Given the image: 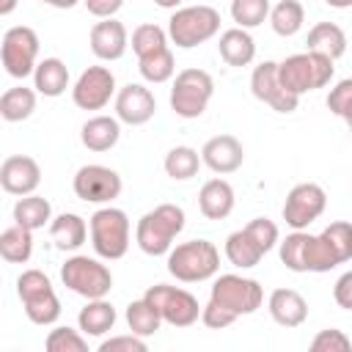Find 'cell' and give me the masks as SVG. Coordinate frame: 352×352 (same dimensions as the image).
Segmentation results:
<instances>
[{
    "mask_svg": "<svg viewBox=\"0 0 352 352\" xmlns=\"http://www.w3.org/2000/svg\"><path fill=\"white\" fill-rule=\"evenodd\" d=\"M217 50H220V58L228 66H250L253 58H256V41L245 28L223 30L220 41H217Z\"/></svg>",
    "mask_w": 352,
    "mask_h": 352,
    "instance_id": "obj_25",
    "label": "cell"
},
{
    "mask_svg": "<svg viewBox=\"0 0 352 352\" xmlns=\"http://www.w3.org/2000/svg\"><path fill=\"white\" fill-rule=\"evenodd\" d=\"M250 91H253V96L258 102L270 104L278 113H292V110H297V102H300V96H294V94H289L283 88V82L278 77V63L275 60H264V63H258L253 69Z\"/></svg>",
    "mask_w": 352,
    "mask_h": 352,
    "instance_id": "obj_16",
    "label": "cell"
},
{
    "mask_svg": "<svg viewBox=\"0 0 352 352\" xmlns=\"http://www.w3.org/2000/svg\"><path fill=\"white\" fill-rule=\"evenodd\" d=\"M165 47H168V33H165L160 25L146 22V25H138V28L132 30V52H135L138 58H146V55L160 52V50H165Z\"/></svg>",
    "mask_w": 352,
    "mask_h": 352,
    "instance_id": "obj_38",
    "label": "cell"
},
{
    "mask_svg": "<svg viewBox=\"0 0 352 352\" xmlns=\"http://www.w3.org/2000/svg\"><path fill=\"white\" fill-rule=\"evenodd\" d=\"M333 300H336L338 308L352 311V270L344 272V275L336 280V286H333Z\"/></svg>",
    "mask_w": 352,
    "mask_h": 352,
    "instance_id": "obj_45",
    "label": "cell"
},
{
    "mask_svg": "<svg viewBox=\"0 0 352 352\" xmlns=\"http://www.w3.org/2000/svg\"><path fill=\"white\" fill-rule=\"evenodd\" d=\"M209 300L214 305H220L223 311H228L234 319L239 316H248V314H256L264 302V289L258 280L253 278H242V275H220L214 278L212 283V292H209Z\"/></svg>",
    "mask_w": 352,
    "mask_h": 352,
    "instance_id": "obj_8",
    "label": "cell"
},
{
    "mask_svg": "<svg viewBox=\"0 0 352 352\" xmlns=\"http://www.w3.org/2000/svg\"><path fill=\"white\" fill-rule=\"evenodd\" d=\"M261 256H264V250H261V245L250 236L248 228H239V231L228 234V239H226V258H228L234 267L250 270V267H256V264L261 261Z\"/></svg>",
    "mask_w": 352,
    "mask_h": 352,
    "instance_id": "obj_30",
    "label": "cell"
},
{
    "mask_svg": "<svg viewBox=\"0 0 352 352\" xmlns=\"http://www.w3.org/2000/svg\"><path fill=\"white\" fill-rule=\"evenodd\" d=\"M184 231V209L176 204H160L138 220L135 242L146 256H168L173 239Z\"/></svg>",
    "mask_w": 352,
    "mask_h": 352,
    "instance_id": "obj_2",
    "label": "cell"
},
{
    "mask_svg": "<svg viewBox=\"0 0 352 352\" xmlns=\"http://www.w3.org/2000/svg\"><path fill=\"white\" fill-rule=\"evenodd\" d=\"M234 187L226 179H209L198 192V209L206 220H226L234 212Z\"/></svg>",
    "mask_w": 352,
    "mask_h": 352,
    "instance_id": "obj_22",
    "label": "cell"
},
{
    "mask_svg": "<svg viewBox=\"0 0 352 352\" xmlns=\"http://www.w3.org/2000/svg\"><path fill=\"white\" fill-rule=\"evenodd\" d=\"M280 261L292 272H330L338 267V256L324 239V234H308V231H292L278 245Z\"/></svg>",
    "mask_w": 352,
    "mask_h": 352,
    "instance_id": "obj_1",
    "label": "cell"
},
{
    "mask_svg": "<svg viewBox=\"0 0 352 352\" xmlns=\"http://www.w3.org/2000/svg\"><path fill=\"white\" fill-rule=\"evenodd\" d=\"M60 280L66 289H72L85 300L107 297L113 289V272L99 258L91 256H69L60 264Z\"/></svg>",
    "mask_w": 352,
    "mask_h": 352,
    "instance_id": "obj_9",
    "label": "cell"
},
{
    "mask_svg": "<svg viewBox=\"0 0 352 352\" xmlns=\"http://www.w3.org/2000/svg\"><path fill=\"white\" fill-rule=\"evenodd\" d=\"M217 30H220V14L212 6H184L176 8L168 19V38L182 50H192L214 38Z\"/></svg>",
    "mask_w": 352,
    "mask_h": 352,
    "instance_id": "obj_5",
    "label": "cell"
},
{
    "mask_svg": "<svg viewBox=\"0 0 352 352\" xmlns=\"http://www.w3.org/2000/svg\"><path fill=\"white\" fill-rule=\"evenodd\" d=\"M308 50L311 52H322L333 60H338L346 52V33L336 25V22H316L308 30Z\"/></svg>",
    "mask_w": 352,
    "mask_h": 352,
    "instance_id": "obj_28",
    "label": "cell"
},
{
    "mask_svg": "<svg viewBox=\"0 0 352 352\" xmlns=\"http://www.w3.org/2000/svg\"><path fill=\"white\" fill-rule=\"evenodd\" d=\"M322 234H324V239L330 242V248L336 250V256H338L341 264L352 258V223L336 220V223H330Z\"/></svg>",
    "mask_w": 352,
    "mask_h": 352,
    "instance_id": "obj_40",
    "label": "cell"
},
{
    "mask_svg": "<svg viewBox=\"0 0 352 352\" xmlns=\"http://www.w3.org/2000/svg\"><path fill=\"white\" fill-rule=\"evenodd\" d=\"M302 22H305V8H302L300 0H280V3H275L272 11H270V25H272V30H275L278 36H283V38L300 33Z\"/></svg>",
    "mask_w": 352,
    "mask_h": 352,
    "instance_id": "obj_33",
    "label": "cell"
},
{
    "mask_svg": "<svg viewBox=\"0 0 352 352\" xmlns=\"http://www.w3.org/2000/svg\"><path fill=\"white\" fill-rule=\"evenodd\" d=\"M33 253V231L14 223L0 234V256L8 264H25Z\"/></svg>",
    "mask_w": 352,
    "mask_h": 352,
    "instance_id": "obj_31",
    "label": "cell"
},
{
    "mask_svg": "<svg viewBox=\"0 0 352 352\" xmlns=\"http://www.w3.org/2000/svg\"><path fill=\"white\" fill-rule=\"evenodd\" d=\"M154 3H157L160 8H173V11H176V8H179L184 0H154Z\"/></svg>",
    "mask_w": 352,
    "mask_h": 352,
    "instance_id": "obj_49",
    "label": "cell"
},
{
    "mask_svg": "<svg viewBox=\"0 0 352 352\" xmlns=\"http://www.w3.org/2000/svg\"><path fill=\"white\" fill-rule=\"evenodd\" d=\"M91 228V245L99 258L116 261L124 258L129 250V217L124 209L116 206H102L91 214L88 220Z\"/></svg>",
    "mask_w": 352,
    "mask_h": 352,
    "instance_id": "obj_6",
    "label": "cell"
},
{
    "mask_svg": "<svg viewBox=\"0 0 352 352\" xmlns=\"http://www.w3.org/2000/svg\"><path fill=\"white\" fill-rule=\"evenodd\" d=\"M126 324H129L132 333L148 338V336H154V333L160 330L162 316H160V311H157L146 297H140V300H132V302L126 305Z\"/></svg>",
    "mask_w": 352,
    "mask_h": 352,
    "instance_id": "obj_35",
    "label": "cell"
},
{
    "mask_svg": "<svg viewBox=\"0 0 352 352\" xmlns=\"http://www.w3.org/2000/svg\"><path fill=\"white\" fill-rule=\"evenodd\" d=\"M270 0H231V19L236 22V28H258L264 19H270Z\"/></svg>",
    "mask_w": 352,
    "mask_h": 352,
    "instance_id": "obj_37",
    "label": "cell"
},
{
    "mask_svg": "<svg viewBox=\"0 0 352 352\" xmlns=\"http://www.w3.org/2000/svg\"><path fill=\"white\" fill-rule=\"evenodd\" d=\"M113 96H116V77L107 66H88L72 88V102L80 110H102Z\"/></svg>",
    "mask_w": 352,
    "mask_h": 352,
    "instance_id": "obj_15",
    "label": "cell"
},
{
    "mask_svg": "<svg viewBox=\"0 0 352 352\" xmlns=\"http://www.w3.org/2000/svg\"><path fill=\"white\" fill-rule=\"evenodd\" d=\"M44 346H47V352H88V336L82 330L55 327V330H50Z\"/></svg>",
    "mask_w": 352,
    "mask_h": 352,
    "instance_id": "obj_39",
    "label": "cell"
},
{
    "mask_svg": "<svg viewBox=\"0 0 352 352\" xmlns=\"http://www.w3.org/2000/svg\"><path fill=\"white\" fill-rule=\"evenodd\" d=\"M116 319H118V316H116V308H113V302H107L104 297L88 300L85 308H80V314H77L80 330H82L85 336H94V338L107 336V333L116 327Z\"/></svg>",
    "mask_w": 352,
    "mask_h": 352,
    "instance_id": "obj_26",
    "label": "cell"
},
{
    "mask_svg": "<svg viewBox=\"0 0 352 352\" xmlns=\"http://www.w3.org/2000/svg\"><path fill=\"white\" fill-rule=\"evenodd\" d=\"M245 228H248V231H250V236L261 245V250H264V253H270V250L278 245V226H275L270 217H253Z\"/></svg>",
    "mask_w": 352,
    "mask_h": 352,
    "instance_id": "obj_43",
    "label": "cell"
},
{
    "mask_svg": "<svg viewBox=\"0 0 352 352\" xmlns=\"http://www.w3.org/2000/svg\"><path fill=\"white\" fill-rule=\"evenodd\" d=\"M0 58H3V66L11 77L25 80L28 74H33L36 66H38V36H36V30L28 28V25L8 28L3 33Z\"/></svg>",
    "mask_w": 352,
    "mask_h": 352,
    "instance_id": "obj_12",
    "label": "cell"
},
{
    "mask_svg": "<svg viewBox=\"0 0 352 352\" xmlns=\"http://www.w3.org/2000/svg\"><path fill=\"white\" fill-rule=\"evenodd\" d=\"M157 113V99L154 94L140 85V82H129L116 94V118L129 124V126H140L146 121H151Z\"/></svg>",
    "mask_w": 352,
    "mask_h": 352,
    "instance_id": "obj_18",
    "label": "cell"
},
{
    "mask_svg": "<svg viewBox=\"0 0 352 352\" xmlns=\"http://www.w3.org/2000/svg\"><path fill=\"white\" fill-rule=\"evenodd\" d=\"M36 88H25V85H14L0 96V116L11 124L25 121L33 116L36 110Z\"/></svg>",
    "mask_w": 352,
    "mask_h": 352,
    "instance_id": "obj_32",
    "label": "cell"
},
{
    "mask_svg": "<svg viewBox=\"0 0 352 352\" xmlns=\"http://www.w3.org/2000/svg\"><path fill=\"white\" fill-rule=\"evenodd\" d=\"M74 195L85 204H110L121 195V176L107 165H82L74 173Z\"/></svg>",
    "mask_w": 352,
    "mask_h": 352,
    "instance_id": "obj_14",
    "label": "cell"
},
{
    "mask_svg": "<svg viewBox=\"0 0 352 352\" xmlns=\"http://www.w3.org/2000/svg\"><path fill=\"white\" fill-rule=\"evenodd\" d=\"M349 135H352V121H349Z\"/></svg>",
    "mask_w": 352,
    "mask_h": 352,
    "instance_id": "obj_51",
    "label": "cell"
},
{
    "mask_svg": "<svg viewBox=\"0 0 352 352\" xmlns=\"http://www.w3.org/2000/svg\"><path fill=\"white\" fill-rule=\"evenodd\" d=\"M82 6L88 8V14H94L99 19H110L124 6V0H82Z\"/></svg>",
    "mask_w": 352,
    "mask_h": 352,
    "instance_id": "obj_46",
    "label": "cell"
},
{
    "mask_svg": "<svg viewBox=\"0 0 352 352\" xmlns=\"http://www.w3.org/2000/svg\"><path fill=\"white\" fill-rule=\"evenodd\" d=\"M14 223L30 228V231H38L44 226L52 223V206L47 198L30 192V195H19V201L14 204Z\"/></svg>",
    "mask_w": 352,
    "mask_h": 352,
    "instance_id": "obj_29",
    "label": "cell"
},
{
    "mask_svg": "<svg viewBox=\"0 0 352 352\" xmlns=\"http://www.w3.org/2000/svg\"><path fill=\"white\" fill-rule=\"evenodd\" d=\"M220 270V250L209 239H190L168 253V272L182 283H201Z\"/></svg>",
    "mask_w": 352,
    "mask_h": 352,
    "instance_id": "obj_4",
    "label": "cell"
},
{
    "mask_svg": "<svg viewBox=\"0 0 352 352\" xmlns=\"http://www.w3.org/2000/svg\"><path fill=\"white\" fill-rule=\"evenodd\" d=\"M327 107H330V113H336L338 118H352V77H346V80H338L333 88H330V94H327Z\"/></svg>",
    "mask_w": 352,
    "mask_h": 352,
    "instance_id": "obj_42",
    "label": "cell"
},
{
    "mask_svg": "<svg viewBox=\"0 0 352 352\" xmlns=\"http://www.w3.org/2000/svg\"><path fill=\"white\" fill-rule=\"evenodd\" d=\"M138 69H140V77L146 82H168L176 72V60H173V52L170 47L160 50V52H151L146 58H138Z\"/></svg>",
    "mask_w": 352,
    "mask_h": 352,
    "instance_id": "obj_36",
    "label": "cell"
},
{
    "mask_svg": "<svg viewBox=\"0 0 352 352\" xmlns=\"http://www.w3.org/2000/svg\"><path fill=\"white\" fill-rule=\"evenodd\" d=\"M162 316L165 324L170 327H190L201 319V308L195 294H190L187 289H179V286H168V283H157V286H148L146 294H143Z\"/></svg>",
    "mask_w": 352,
    "mask_h": 352,
    "instance_id": "obj_11",
    "label": "cell"
},
{
    "mask_svg": "<svg viewBox=\"0 0 352 352\" xmlns=\"http://www.w3.org/2000/svg\"><path fill=\"white\" fill-rule=\"evenodd\" d=\"M165 173L173 179V182H187V179H192L195 173H198V168L204 165V160H201V154L195 151V148H190V146H176V148H170L168 154H165Z\"/></svg>",
    "mask_w": 352,
    "mask_h": 352,
    "instance_id": "obj_34",
    "label": "cell"
},
{
    "mask_svg": "<svg viewBox=\"0 0 352 352\" xmlns=\"http://www.w3.org/2000/svg\"><path fill=\"white\" fill-rule=\"evenodd\" d=\"M267 311L280 327H300L308 319V302L294 289H275L267 300Z\"/></svg>",
    "mask_w": 352,
    "mask_h": 352,
    "instance_id": "obj_21",
    "label": "cell"
},
{
    "mask_svg": "<svg viewBox=\"0 0 352 352\" xmlns=\"http://www.w3.org/2000/svg\"><path fill=\"white\" fill-rule=\"evenodd\" d=\"M330 8H349L352 6V0H324Z\"/></svg>",
    "mask_w": 352,
    "mask_h": 352,
    "instance_id": "obj_50",
    "label": "cell"
},
{
    "mask_svg": "<svg viewBox=\"0 0 352 352\" xmlns=\"http://www.w3.org/2000/svg\"><path fill=\"white\" fill-rule=\"evenodd\" d=\"M16 294L22 300V308L33 324H55L60 316V300L52 289V280L41 270H25L16 278Z\"/></svg>",
    "mask_w": 352,
    "mask_h": 352,
    "instance_id": "obj_7",
    "label": "cell"
},
{
    "mask_svg": "<svg viewBox=\"0 0 352 352\" xmlns=\"http://www.w3.org/2000/svg\"><path fill=\"white\" fill-rule=\"evenodd\" d=\"M336 60L322 55V52H297V55H289L278 63V77L283 82V88L294 96H302L308 91H316V88H324L330 80H333V66Z\"/></svg>",
    "mask_w": 352,
    "mask_h": 352,
    "instance_id": "obj_3",
    "label": "cell"
},
{
    "mask_svg": "<svg viewBox=\"0 0 352 352\" xmlns=\"http://www.w3.org/2000/svg\"><path fill=\"white\" fill-rule=\"evenodd\" d=\"M121 138V121L113 116H94L82 124L80 140L88 151H110Z\"/></svg>",
    "mask_w": 352,
    "mask_h": 352,
    "instance_id": "obj_24",
    "label": "cell"
},
{
    "mask_svg": "<svg viewBox=\"0 0 352 352\" xmlns=\"http://www.w3.org/2000/svg\"><path fill=\"white\" fill-rule=\"evenodd\" d=\"M33 88L41 96H50V99L60 96L69 88V66L60 58H44V60H38V66L33 72Z\"/></svg>",
    "mask_w": 352,
    "mask_h": 352,
    "instance_id": "obj_27",
    "label": "cell"
},
{
    "mask_svg": "<svg viewBox=\"0 0 352 352\" xmlns=\"http://www.w3.org/2000/svg\"><path fill=\"white\" fill-rule=\"evenodd\" d=\"M352 349V341L344 330L338 327H327V330H319L311 341V352H349Z\"/></svg>",
    "mask_w": 352,
    "mask_h": 352,
    "instance_id": "obj_41",
    "label": "cell"
},
{
    "mask_svg": "<svg viewBox=\"0 0 352 352\" xmlns=\"http://www.w3.org/2000/svg\"><path fill=\"white\" fill-rule=\"evenodd\" d=\"M16 8V0H0V16H8Z\"/></svg>",
    "mask_w": 352,
    "mask_h": 352,
    "instance_id": "obj_48",
    "label": "cell"
},
{
    "mask_svg": "<svg viewBox=\"0 0 352 352\" xmlns=\"http://www.w3.org/2000/svg\"><path fill=\"white\" fill-rule=\"evenodd\" d=\"M214 94V80L204 69H182L170 88V110L179 118L204 116L209 99Z\"/></svg>",
    "mask_w": 352,
    "mask_h": 352,
    "instance_id": "obj_10",
    "label": "cell"
},
{
    "mask_svg": "<svg viewBox=\"0 0 352 352\" xmlns=\"http://www.w3.org/2000/svg\"><path fill=\"white\" fill-rule=\"evenodd\" d=\"M41 184V168L28 154H11L0 165V187L8 195H30Z\"/></svg>",
    "mask_w": 352,
    "mask_h": 352,
    "instance_id": "obj_17",
    "label": "cell"
},
{
    "mask_svg": "<svg viewBox=\"0 0 352 352\" xmlns=\"http://www.w3.org/2000/svg\"><path fill=\"white\" fill-rule=\"evenodd\" d=\"M88 231L91 228L85 226V220L74 212H63V214L52 217V223H50V239L63 253H74L77 248H82Z\"/></svg>",
    "mask_w": 352,
    "mask_h": 352,
    "instance_id": "obj_23",
    "label": "cell"
},
{
    "mask_svg": "<svg viewBox=\"0 0 352 352\" xmlns=\"http://www.w3.org/2000/svg\"><path fill=\"white\" fill-rule=\"evenodd\" d=\"M146 338L138 333H126V336H110L104 341H99V352H146Z\"/></svg>",
    "mask_w": 352,
    "mask_h": 352,
    "instance_id": "obj_44",
    "label": "cell"
},
{
    "mask_svg": "<svg viewBox=\"0 0 352 352\" xmlns=\"http://www.w3.org/2000/svg\"><path fill=\"white\" fill-rule=\"evenodd\" d=\"M41 3H47V6H52V8H60V11H66V8H74L80 0H41Z\"/></svg>",
    "mask_w": 352,
    "mask_h": 352,
    "instance_id": "obj_47",
    "label": "cell"
},
{
    "mask_svg": "<svg viewBox=\"0 0 352 352\" xmlns=\"http://www.w3.org/2000/svg\"><path fill=\"white\" fill-rule=\"evenodd\" d=\"M201 160L209 170L226 176V173H234L242 168L245 162V148L242 143L234 138V135H214L204 143L201 148Z\"/></svg>",
    "mask_w": 352,
    "mask_h": 352,
    "instance_id": "obj_19",
    "label": "cell"
},
{
    "mask_svg": "<svg viewBox=\"0 0 352 352\" xmlns=\"http://www.w3.org/2000/svg\"><path fill=\"white\" fill-rule=\"evenodd\" d=\"M88 44H91V52L99 60H118L129 47V36H126L124 22L110 16V19H102L91 28Z\"/></svg>",
    "mask_w": 352,
    "mask_h": 352,
    "instance_id": "obj_20",
    "label": "cell"
},
{
    "mask_svg": "<svg viewBox=\"0 0 352 352\" xmlns=\"http://www.w3.org/2000/svg\"><path fill=\"white\" fill-rule=\"evenodd\" d=\"M327 206V192L322 184H314V182H302V184H294L283 201V220L292 231H305L314 220L322 217Z\"/></svg>",
    "mask_w": 352,
    "mask_h": 352,
    "instance_id": "obj_13",
    "label": "cell"
}]
</instances>
